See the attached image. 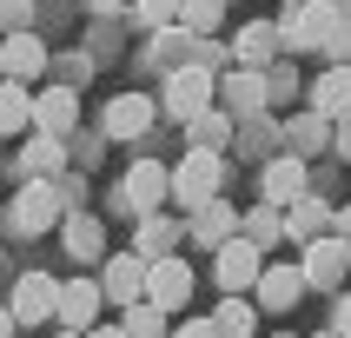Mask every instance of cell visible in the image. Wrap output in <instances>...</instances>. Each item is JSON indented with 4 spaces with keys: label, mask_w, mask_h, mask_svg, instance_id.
<instances>
[{
    "label": "cell",
    "mask_w": 351,
    "mask_h": 338,
    "mask_svg": "<svg viewBox=\"0 0 351 338\" xmlns=\"http://www.w3.org/2000/svg\"><path fill=\"white\" fill-rule=\"evenodd\" d=\"M338 7H345V14H351V0H338Z\"/></svg>",
    "instance_id": "cell-44"
},
{
    "label": "cell",
    "mask_w": 351,
    "mask_h": 338,
    "mask_svg": "<svg viewBox=\"0 0 351 338\" xmlns=\"http://www.w3.org/2000/svg\"><path fill=\"white\" fill-rule=\"evenodd\" d=\"M133 0H93V14H126Z\"/></svg>",
    "instance_id": "cell-40"
},
{
    "label": "cell",
    "mask_w": 351,
    "mask_h": 338,
    "mask_svg": "<svg viewBox=\"0 0 351 338\" xmlns=\"http://www.w3.org/2000/svg\"><path fill=\"white\" fill-rule=\"evenodd\" d=\"M298 272H305V285H312V292H338V285H345V272H351V239H338V232L305 239Z\"/></svg>",
    "instance_id": "cell-2"
},
{
    "label": "cell",
    "mask_w": 351,
    "mask_h": 338,
    "mask_svg": "<svg viewBox=\"0 0 351 338\" xmlns=\"http://www.w3.org/2000/svg\"><path fill=\"white\" fill-rule=\"evenodd\" d=\"M318 232H332V206H325L318 193H298L292 206H285V239L305 245V239H318Z\"/></svg>",
    "instance_id": "cell-18"
},
{
    "label": "cell",
    "mask_w": 351,
    "mask_h": 338,
    "mask_svg": "<svg viewBox=\"0 0 351 338\" xmlns=\"http://www.w3.org/2000/svg\"><path fill=\"white\" fill-rule=\"evenodd\" d=\"M332 153H338V159H351V106L332 119Z\"/></svg>",
    "instance_id": "cell-36"
},
{
    "label": "cell",
    "mask_w": 351,
    "mask_h": 338,
    "mask_svg": "<svg viewBox=\"0 0 351 338\" xmlns=\"http://www.w3.org/2000/svg\"><path fill=\"white\" fill-rule=\"evenodd\" d=\"M258 272H265V258H258L252 239H239V232H232L226 245H213V278L226 285V292H252Z\"/></svg>",
    "instance_id": "cell-6"
},
{
    "label": "cell",
    "mask_w": 351,
    "mask_h": 338,
    "mask_svg": "<svg viewBox=\"0 0 351 338\" xmlns=\"http://www.w3.org/2000/svg\"><path fill=\"white\" fill-rule=\"evenodd\" d=\"M0 338H14V312L7 305H0Z\"/></svg>",
    "instance_id": "cell-42"
},
{
    "label": "cell",
    "mask_w": 351,
    "mask_h": 338,
    "mask_svg": "<svg viewBox=\"0 0 351 338\" xmlns=\"http://www.w3.org/2000/svg\"><path fill=\"white\" fill-rule=\"evenodd\" d=\"M60 166H66V139L34 133L27 146H20V173H27V179H47V173H60Z\"/></svg>",
    "instance_id": "cell-20"
},
{
    "label": "cell",
    "mask_w": 351,
    "mask_h": 338,
    "mask_svg": "<svg viewBox=\"0 0 351 338\" xmlns=\"http://www.w3.org/2000/svg\"><path fill=\"white\" fill-rule=\"evenodd\" d=\"M34 20V0H0V34H20Z\"/></svg>",
    "instance_id": "cell-35"
},
{
    "label": "cell",
    "mask_w": 351,
    "mask_h": 338,
    "mask_svg": "<svg viewBox=\"0 0 351 338\" xmlns=\"http://www.w3.org/2000/svg\"><path fill=\"white\" fill-rule=\"evenodd\" d=\"M166 193H173V173H166V166H153V159H139V166H126V179H119L113 206H119V213L133 206L139 219H153V213H159V199H166Z\"/></svg>",
    "instance_id": "cell-4"
},
{
    "label": "cell",
    "mask_w": 351,
    "mask_h": 338,
    "mask_svg": "<svg viewBox=\"0 0 351 338\" xmlns=\"http://www.w3.org/2000/svg\"><path fill=\"white\" fill-rule=\"evenodd\" d=\"M332 232H338V239H351V206H345V213H332Z\"/></svg>",
    "instance_id": "cell-39"
},
{
    "label": "cell",
    "mask_w": 351,
    "mask_h": 338,
    "mask_svg": "<svg viewBox=\"0 0 351 338\" xmlns=\"http://www.w3.org/2000/svg\"><path fill=\"white\" fill-rule=\"evenodd\" d=\"M20 126H34V93L20 80H0V133H20Z\"/></svg>",
    "instance_id": "cell-23"
},
{
    "label": "cell",
    "mask_w": 351,
    "mask_h": 338,
    "mask_svg": "<svg viewBox=\"0 0 351 338\" xmlns=\"http://www.w3.org/2000/svg\"><path fill=\"white\" fill-rule=\"evenodd\" d=\"M186 133H193V146H206V153H219V146H226V139H232V113H226V106H206V113L199 119H186Z\"/></svg>",
    "instance_id": "cell-25"
},
{
    "label": "cell",
    "mask_w": 351,
    "mask_h": 338,
    "mask_svg": "<svg viewBox=\"0 0 351 338\" xmlns=\"http://www.w3.org/2000/svg\"><path fill=\"white\" fill-rule=\"evenodd\" d=\"M338 0H292L285 7V20H278V34H285V53H305V47H325L338 27Z\"/></svg>",
    "instance_id": "cell-1"
},
{
    "label": "cell",
    "mask_w": 351,
    "mask_h": 338,
    "mask_svg": "<svg viewBox=\"0 0 351 338\" xmlns=\"http://www.w3.org/2000/svg\"><path fill=\"white\" fill-rule=\"evenodd\" d=\"M66 252L73 258H99V219H86V213L66 219Z\"/></svg>",
    "instance_id": "cell-28"
},
{
    "label": "cell",
    "mask_w": 351,
    "mask_h": 338,
    "mask_svg": "<svg viewBox=\"0 0 351 338\" xmlns=\"http://www.w3.org/2000/svg\"><path fill=\"white\" fill-rule=\"evenodd\" d=\"M60 219V193H53V179H27L14 199V232H47Z\"/></svg>",
    "instance_id": "cell-9"
},
{
    "label": "cell",
    "mask_w": 351,
    "mask_h": 338,
    "mask_svg": "<svg viewBox=\"0 0 351 338\" xmlns=\"http://www.w3.org/2000/svg\"><path fill=\"white\" fill-rule=\"evenodd\" d=\"M305 93H312L305 106H312L318 119H338V113L351 106V67H332V73H318L312 86H305Z\"/></svg>",
    "instance_id": "cell-19"
},
{
    "label": "cell",
    "mask_w": 351,
    "mask_h": 338,
    "mask_svg": "<svg viewBox=\"0 0 351 338\" xmlns=\"http://www.w3.org/2000/svg\"><path fill=\"white\" fill-rule=\"evenodd\" d=\"M7 312H14V325H40V318H53L60 312V285L47 272H27L14 285V305H7Z\"/></svg>",
    "instance_id": "cell-12"
},
{
    "label": "cell",
    "mask_w": 351,
    "mask_h": 338,
    "mask_svg": "<svg viewBox=\"0 0 351 338\" xmlns=\"http://www.w3.org/2000/svg\"><path fill=\"white\" fill-rule=\"evenodd\" d=\"M245 239H252L258 252H265V245H278V239H285V206H272V199H265V206L245 219Z\"/></svg>",
    "instance_id": "cell-26"
},
{
    "label": "cell",
    "mask_w": 351,
    "mask_h": 338,
    "mask_svg": "<svg viewBox=\"0 0 351 338\" xmlns=\"http://www.w3.org/2000/svg\"><path fill=\"white\" fill-rule=\"evenodd\" d=\"M305 292H312V285H305V272H298V265H265V272H258V285H252L258 312H292Z\"/></svg>",
    "instance_id": "cell-10"
},
{
    "label": "cell",
    "mask_w": 351,
    "mask_h": 338,
    "mask_svg": "<svg viewBox=\"0 0 351 338\" xmlns=\"http://www.w3.org/2000/svg\"><path fill=\"white\" fill-rule=\"evenodd\" d=\"M332 298H338V312H332V325H338V332L351 338V292H332Z\"/></svg>",
    "instance_id": "cell-37"
},
{
    "label": "cell",
    "mask_w": 351,
    "mask_h": 338,
    "mask_svg": "<svg viewBox=\"0 0 351 338\" xmlns=\"http://www.w3.org/2000/svg\"><path fill=\"white\" fill-rule=\"evenodd\" d=\"M179 338H219V325L213 318H193V325H179Z\"/></svg>",
    "instance_id": "cell-38"
},
{
    "label": "cell",
    "mask_w": 351,
    "mask_h": 338,
    "mask_svg": "<svg viewBox=\"0 0 351 338\" xmlns=\"http://www.w3.org/2000/svg\"><path fill=\"white\" fill-rule=\"evenodd\" d=\"M278 338H292V332H278Z\"/></svg>",
    "instance_id": "cell-46"
},
{
    "label": "cell",
    "mask_w": 351,
    "mask_h": 338,
    "mask_svg": "<svg viewBox=\"0 0 351 338\" xmlns=\"http://www.w3.org/2000/svg\"><path fill=\"white\" fill-rule=\"evenodd\" d=\"M86 338H126V325H93Z\"/></svg>",
    "instance_id": "cell-41"
},
{
    "label": "cell",
    "mask_w": 351,
    "mask_h": 338,
    "mask_svg": "<svg viewBox=\"0 0 351 338\" xmlns=\"http://www.w3.org/2000/svg\"><path fill=\"white\" fill-rule=\"evenodd\" d=\"M66 338H86V332H66Z\"/></svg>",
    "instance_id": "cell-45"
},
{
    "label": "cell",
    "mask_w": 351,
    "mask_h": 338,
    "mask_svg": "<svg viewBox=\"0 0 351 338\" xmlns=\"http://www.w3.org/2000/svg\"><path fill=\"white\" fill-rule=\"evenodd\" d=\"M219 179H226V166H219V153H206V146H193V153L173 166V199L179 206H206V199H219Z\"/></svg>",
    "instance_id": "cell-3"
},
{
    "label": "cell",
    "mask_w": 351,
    "mask_h": 338,
    "mask_svg": "<svg viewBox=\"0 0 351 338\" xmlns=\"http://www.w3.org/2000/svg\"><path fill=\"white\" fill-rule=\"evenodd\" d=\"M252 312H258V305H245L239 292H226V305H219V318H213L219 338H252Z\"/></svg>",
    "instance_id": "cell-27"
},
{
    "label": "cell",
    "mask_w": 351,
    "mask_h": 338,
    "mask_svg": "<svg viewBox=\"0 0 351 338\" xmlns=\"http://www.w3.org/2000/svg\"><path fill=\"white\" fill-rule=\"evenodd\" d=\"M99 292L113 298V305H133V298L146 292V265H139V258H113V265H106V285H99Z\"/></svg>",
    "instance_id": "cell-22"
},
{
    "label": "cell",
    "mask_w": 351,
    "mask_h": 338,
    "mask_svg": "<svg viewBox=\"0 0 351 338\" xmlns=\"http://www.w3.org/2000/svg\"><path fill=\"white\" fill-rule=\"evenodd\" d=\"M73 126H80V93H73V86H47V93H34V133L66 139Z\"/></svg>",
    "instance_id": "cell-13"
},
{
    "label": "cell",
    "mask_w": 351,
    "mask_h": 338,
    "mask_svg": "<svg viewBox=\"0 0 351 338\" xmlns=\"http://www.w3.org/2000/svg\"><path fill=\"white\" fill-rule=\"evenodd\" d=\"M159 332H166V325H159V305L153 298H146V305L133 298V305H126V338H159Z\"/></svg>",
    "instance_id": "cell-32"
},
{
    "label": "cell",
    "mask_w": 351,
    "mask_h": 338,
    "mask_svg": "<svg viewBox=\"0 0 351 338\" xmlns=\"http://www.w3.org/2000/svg\"><path fill=\"white\" fill-rule=\"evenodd\" d=\"M133 14L146 20V27H173V20H179V0H133Z\"/></svg>",
    "instance_id": "cell-33"
},
{
    "label": "cell",
    "mask_w": 351,
    "mask_h": 338,
    "mask_svg": "<svg viewBox=\"0 0 351 338\" xmlns=\"http://www.w3.org/2000/svg\"><path fill=\"white\" fill-rule=\"evenodd\" d=\"M213 93H219V80L206 73V67H193V60H186V67L166 80V113L186 126V119H199L206 106H213Z\"/></svg>",
    "instance_id": "cell-5"
},
{
    "label": "cell",
    "mask_w": 351,
    "mask_h": 338,
    "mask_svg": "<svg viewBox=\"0 0 351 338\" xmlns=\"http://www.w3.org/2000/svg\"><path fill=\"white\" fill-rule=\"evenodd\" d=\"M285 139H292V153H298V159H312V153H325V146H332V119H318L312 106H305V113L285 126Z\"/></svg>",
    "instance_id": "cell-21"
},
{
    "label": "cell",
    "mask_w": 351,
    "mask_h": 338,
    "mask_svg": "<svg viewBox=\"0 0 351 338\" xmlns=\"http://www.w3.org/2000/svg\"><path fill=\"white\" fill-rule=\"evenodd\" d=\"M258 186H265V199H272V206H292L298 193H312V173H305V159H298V153H278L272 166H265V179H258Z\"/></svg>",
    "instance_id": "cell-15"
},
{
    "label": "cell",
    "mask_w": 351,
    "mask_h": 338,
    "mask_svg": "<svg viewBox=\"0 0 351 338\" xmlns=\"http://www.w3.org/2000/svg\"><path fill=\"white\" fill-rule=\"evenodd\" d=\"M99 305H106V292H99L93 278H73V285H60V318H66V332H93Z\"/></svg>",
    "instance_id": "cell-17"
},
{
    "label": "cell",
    "mask_w": 351,
    "mask_h": 338,
    "mask_svg": "<svg viewBox=\"0 0 351 338\" xmlns=\"http://www.w3.org/2000/svg\"><path fill=\"white\" fill-rule=\"evenodd\" d=\"M265 93H272V106H285L292 93H305L298 73H292V60H272V67H265Z\"/></svg>",
    "instance_id": "cell-31"
},
{
    "label": "cell",
    "mask_w": 351,
    "mask_h": 338,
    "mask_svg": "<svg viewBox=\"0 0 351 338\" xmlns=\"http://www.w3.org/2000/svg\"><path fill=\"white\" fill-rule=\"evenodd\" d=\"M325 53H332V67H351V14H338L332 40H325Z\"/></svg>",
    "instance_id": "cell-34"
},
{
    "label": "cell",
    "mask_w": 351,
    "mask_h": 338,
    "mask_svg": "<svg viewBox=\"0 0 351 338\" xmlns=\"http://www.w3.org/2000/svg\"><path fill=\"white\" fill-rule=\"evenodd\" d=\"M173 245H179V226H173V219H146V226H139V252H146V258H166Z\"/></svg>",
    "instance_id": "cell-29"
},
{
    "label": "cell",
    "mask_w": 351,
    "mask_h": 338,
    "mask_svg": "<svg viewBox=\"0 0 351 338\" xmlns=\"http://www.w3.org/2000/svg\"><path fill=\"white\" fill-rule=\"evenodd\" d=\"M40 73H47V47H40L27 27H20V34H0V80H20V86H27V80H40Z\"/></svg>",
    "instance_id": "cell-11"
},
{
    "label": "cell",
    "mask_w": 351,
    "mask_h": 338,
    "mask_svg": "<svg viewBox=\"0 0 351 338\" xmlns=\"http://www.w3.org/2000/svg\"><path fill=\"white\" fill-rule=\"evenodd\" d=\"M153 126V99L146 93H113L106 99V139H139Z\"/></svg>",
    "instance_id": "cell-16"
},
{
    "label": "cell",
    "mask_w": 351,
    "mask_h": 338,
    "mask_svg": "<svg viewBox=\"0 0 351 338\" xmlns=\"http://www.w3.org/2000/svg\"><path fill=\"white\" fill-rule=\"evenodd\" d=\"M219 106L232 119H258L265 106H272V93H265V73L258 67H232V73L219 80Z\"/></svg>",
    "instance_id": "cell-7"
},
{
    "label": "cell",
    "mask_w": 351,
    "mask_h": 338,
    "mask_svg": "<svg viewBox=\"0 0 351 338\" xmlns=\"http://www.w3.org/2000/svg\"><path fill=\"white\" fill-rule=\"evenodd\" d=\"M199 239H206V245H226V239L239 232V219H232V206H226V199H206V206H199V226H193Z\"/></svg>",
    "instance_id": "cell-24"
},
{
    "label": "cell",
    "mask_w": 351,
    "mask_h": 338,
    "mask_svg": "<svg viewBox=\"0 0 351 338\" xmlns=\"http://www.w3.org/2000/svg\"><path fill=\"white\" fill-rule=\"evenodd\" d=\"M318 338H345V332H338V325H332V332H318Z\"/></svg>",
    "instance_id": "cell-43"
},
{
    "label": "cell",
    "mask_w": 351,
    "mask_h": 338,
    "mask_svg": "<svg viewBox=\"0 0 351 338\" xmlns=\"http://www.w3.org/2000/svg\"><path fill=\"white\" fill-rule=\"evenodd\" d=\"M146 298H153L159 312H179V305H186V298H193V265H186V258H153V265H146Z\"/></svg>",
    "instance_id": "cell-8"
},
{
    "label": "cell",
    "mask_w": 351,
    "mask_h": 338,
    "mask_svg": "<svg viewBox=\"0 0 351 338\" xmlns=\"http://www.w3.org/2000/svg\"><path fill=\"white\" fill-rule=\"evenodd\" d=\"M219 7H226V0H179V27H186V34H213Z\"/></svg>",
    "instance_id": "cell-30"
},
{
    "label": "cell",
    "mask_w": 351,
    "mask_h": 338,
    "mask_svg": "<svg viewBox=\"0 0 351 338\" xmlns=\"http://www.w3.org/2000/svg\"><path fill=\"white\" fill-rule=\"evenodd\" d=\"M278 47H285L278 20H252V27H239V34H232V60H239V67H258V73L278 60Z\"/></svg>",
    "instance_id": "cell-14"
}]
</instances>
